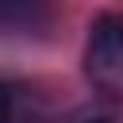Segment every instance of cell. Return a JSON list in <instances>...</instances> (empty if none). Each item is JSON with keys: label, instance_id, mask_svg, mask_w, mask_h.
<instances>
[{"label": "cell", "instance_id": "1", "mask_svg": "<svg viewBox=\"0 0 123 123\" xmlns=\"http://www.w3.org/2000/svg\"><path fill=\"white\" fill-rule=\"evenodd\" d=\"M85 77L96 92L123 100V15H96L85 42Z\"/></svg>", "mask_w": 123, "mask_h": 123}, {"label": "cell", "instance_id": "2", "mask_svg": "<svg viewBox=\"0 0 123 123\" xmlns=\"http://www.w3.org/2000/svg\"><path fill=\"white\" fill-rule=\"evenodd\" d=\"M50 0H0V23L8 27H38L46 19Z\"/></svg>", "mask_w": 123, "mask_h": 123}, {"label": "cell", "instance_id": "3", "mask_svg": "<svg viewBox=\"0 0 123 123\" xmlns=\"http://www.w3.org/2000/svg\"><path fill=\"white\" fill-rule=\"evenodd\" d=\"M12 111H15V92L0 81V123H12Z\"/></svg>", "mask_w": 123, "mask_h": 123}, {"label": "cell", "instance_id": "4", "mask_svg": "<svg viewBox=\"0 0 123 123\" xmlns=\"http://www.w3.org/2000/svg\"><path fill=\"white\" fill-rule=\"evenodd\" d=\"M81 123H111V119H108V115H85Z\"/></svg>", "mask_w": 123, "mask_h": 123}]
</instances>
